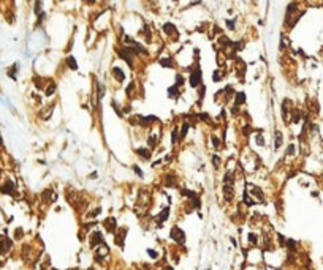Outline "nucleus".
Segmentation results:
<instances>
[{"label": "nucleus", "mask_w": 323, "mask_h": 270, "mask_svg": "<svg viewBox=\"0 0 323 270\" xmlns=\"http://www.w3.org/2000/svg\"><path fill=\"white\" fill-rule=\"evenodd\" d=\"M13 247H15V242H13V239L3 235V237H0V258H5V256H8L13 250Z\"/></svg>", "instance_id": "obj_1"}, {"label": "nucleus", "mask_w": 323, "mask_h": 270, "mask_svg": "<svg viewBox=\"0 0 323 270\" xmlns=\"http://www.w3.org/2000/svg\"><path fill=\"white\" fill-rule=\"evenodd\" d=\"M201 79H203V73H201L200 65H195L193 68H190V76H188V82L192 87L201 85Z\"/></svg>", "instance_id": "obj_2"}, {"label": "nucleus", "mask_w": 323, "mask_h": 270, "mask_svg": "<svg viewBox=\"0 0 323 270\" xmlns=\"http://www.w3.org/2000/svg\"><path fill=\"white\" fill-rule=\"evenodd\" d=\"M170 237H171V240L174 242V243H178V245H184L185 243V232L182 231L179 226H173L171 227Z\"/></svg>", "instance_id": "obj_3"}, {"label": "nucleus", "mask_w": 323, "mask_h": 270, "mask_svg": "<svg viewBox=\"0 0 323 270\" xmlns=\"http://www.w3.org/2000/svg\"><path fill=\"white\" fill-rule=\"evenodd\" d=\"M0 193L6 194V196H15L16 194V183L10 179H5L0 183Z\"/></svg>", "instance_id": "obj_4"}, {"label": "nucleus", "mask_w": 323, "mask_h": 270, "mask_svg": "<svg viewBox=\"0 0 323 270\" xmlns=\"http://www.w3.org/2000/svg\"><path fill=\"white\" fill-rule=\"evenodd\" d=\"M101 243H105V239H103V234L100 231H93L90 235H89V245L90 248L95 250L97 247H100Z\"/></svg>", "instance_id": "obj_5"}, {"label": "nucleus", "mask_w": 323, "mask_h": 270, "mask_svg": "<svg viewBox=\"0 0 323 270\" xmlns=\"http://www.w3.org/2000/svg\"><path fill=\"white\" fill-rule=\"evenodd\" d=\"M125 235H127V227H120V229H117V231H116L114 242H116L117 247L124 248V245H125Z\"/></svg>", "instance_id": "obj_6"}, {"label": "nucleus", "mask_w": 323, "mask_h": 270, "mask_svg": "<svg viewBox=\"0 0 323 270\" xmlns=\"http://www.w3.org/2000/svg\"><path fill=\"white\" fill-rule=\"evenodd\" d=\"M103 226H105V229H106V232H110V234H116V231H117V221H116V218L114 217H108L105 221H103Z\"/></svg>", "instance_id": "obj_7"}, {"label": "nucleus", "mask_w": 323, "mask_h": 270, "mask_svg": "<svg viewBox=\"0 0 323 270\" xmlns=\"http://www.w3.org/2000/svg\"><path fill=\"white\" fill-rule=\"evenodd\" d=\"M223 197H225V201L226 202H231L233 201V197H235V186L233 185H226V183H223Z\"/></svg>", "instance_id": "obj_8"}, {"label": "nucleus", "mask_w": 323, "mask_h": 270, "mask_svg": "<svg viewBox=\"0 0 323 270\" xmlns=\"http://www.w3.org/2000/svg\"><path fill=\"white\" fill-rule=\"evenodd\" d=\"M170 218V207H165L163 210H162L157 217H155V221H157V226H162L166 220Z\"/></svg>", "instance_id": "obj_9"}, {"label": "nucleus", "mask_w": 323, "mask_h": 270, "mask_svg": "<svg viewBox=\"0 0 323 270\" xmlns=\"http://www.w3.org/2000/svg\"><path fill=\"white\" fill-rule=\"evenodd\" d=\"M136 155L140 156V158H143V160H146V161H149L151 160V156H152V153H151V148L149 147H140V148H136Z\"/></svg>", "instance_id": "obj_10"}, {"label": "nucleus", "mask_w": 323, "mask_h": 270, "mask_svg": "<svg viewBox=\"0 0 323 270\" xmlns=\"http://www.w3.org/2000/svg\"><path fill=\"white\" fill-rule=\"evenodd\" d=\"M282 142H284V134H282L280 130H276L274 131V150H279Z\"/></svg>", "instance_id": "obj_11"}, {"label": "nucleus", "mask_w": 323, "mask_h": 270, "mask_svg": "<svg viewBox=\"0 0 323 270\" xmlns=\"http://www.w3.org/2000/svg\"><path fill=\"white\" fill-rule=\"evenodd\" d=\"M290 101L288 100H284L282 103V117H284V122H288V117H290V107H288Z\"/></svg>", "instance_id": "obj_12"}, {"label": "nucleus", "mask_w": 323, "mask_h": 270, "mask_svg": "<svg viewBox=\"0 0 323 270\" xmlns=\"http://www.w3.org/2000/svg\"><path fill=\"white\" fill-rule=\"evenodd\" d=\"M111 73H113V76L119 81V82H124V79H125V73L122 71L119 68V66H114V68L111 70Z\"/></svg>", "instance_id": "obj_13"}, {"label": "nucleus", "mask_w": 323, "mask_h": 270, "mask_svg": "<svg viewBox=\"0 0 323 270\" xmlns=\"http://www.w3.org/2000/svg\"><path fill=\"white\" fill-rule=\"evenodd\" d=\"M162 30H163L166 35H174V33H176V25L171 24V22H165L163 25H162Z\"/></svg>", "instance_id": "obj_14"}, {"label": "nucleus", "mask_w": 323, "mask_h": 270, "mask_svg": "<svg viewBox=\"0 0 323 270\" xmlns=\"http://www.w3.org/2000/svg\"><path fill=\"white\" fill-rule=\"evenodd\" d=\"M246 103V93L244 92H236L235 93V106H242Z\"/></svg>", "instance_id": "obj_15"}, {"label": "nucleus", "mask_w": 323, "mask_h": 270, "mask_svg": "<svg viewBox=\"0 0 323 270\" xmlns=\"http://www.w3.org/2000/svg\"><path fill=\"white\" fill-rule=\"evenodd\" d=\"M163 185L165 186H174L176 185V175H173V174H168V175H165L163 177Z\"/></svg>", "instance_id": "obj_16"}, {"label": "nucleus", "mask_w": 323, "mask_h": 270, "mask_svg": "<svg viewBox=\"0 0 323 270\" xmlns=\"http://www.w3.org/2000/svg\"><path fill=\"white\" fill-rule=\"evenodd\" d=\"M179 141H181V138H179V127H174L171 130V144L176 145Z\"/></svg>", "instance_id": "obj_17"}, {"label": "nucleus", "mask_w": 323, "mask_h": 270, "mask_svg": "<svg viewBox=\"0 0 323 270\" xmlns=\"http://www.w3.org/2000/svg\"><path fill=\"white\" fill-rule=\"evenodd\" d=\"M168 97L171 100H178V97H179V87L178 85H171L168 89Z\"/></svg>", "instance_id": "obj_18"}, {"label": "nucleus", "mask_w": 323, "mask_h": 270, "mask_svg": "<svg viewBox=\"0 0 323 270\" xmlns=\"http://www.w3.org/2000/svg\"><path fill=\"white\" fill-rule=\"evenodd\" d=\"M242 201H244V204H246L247 207H252V206L257 204V202H255V199H253L252 196H249L247 191H244V197H242Z\"/></svg>", "instance_id": "obj_19"}, {"label": "nucleus", "mask_w": 323, "mask_h": 270, "mask_svg": "<svg viewBox=\"0 0 323 270\" xmlns=\"http://www.w3.org/2000/svg\"><path fill=\"white\" fill-rule=\"evenodd\" d=\"M67 65H68V68L70 70H78V63H76V59L73 57V56H68L67 57Z\"/></svg>", "instance_id": "obj_20"}, {"label": "nucleus", "mask_w": 323, "mask_h": 270, "mask_svg": "<svg viewBox=\"0 0 323 270\" xmlns=\"http://www.w3.org/2000/svg\"><path fill=\"white\" fill-rule=\"evenodd\" d=\"M196 118L201 120V122H205V123H212V120H211V117L208 115V112H198V114H196Z\"/></svg>", "instance_id": "obj_21"}, {"label": "nucleus", "mask_w": 323, "mask_h": 270, "mask_svg": "<svg viewBox=\"0 0 323 270\" xmlns=\"http://www.w3.org/2000/svg\"><path fill=\"white\" fill-rule=\"evenodd\" d=\"M181 194L184 196V197H187V199H195V197H198V194L195 193V191H192V190H181Z\"/></svg>", "instance_id": "obj_22"}, {"label": "nucleus", "mask_w": 323, "mask_h": 270, "mask_svg": "<svg viewBox=\"0 0 323 270\" xmlns=\"http://www.w3.org/2000/svg\"><path fill=\"white\" fill-rule=\"evenodd\" d=\"M219 43H220V46H222V48H228V46H231V44H233V43H231V39L228 38V36H225V35H222V36H220Z\"/></svg>", "instance_id": "obj_23"}, {"label": "nucleus", "mask_w": 323, "mask_h": 270, "mask_svg": "<svg viewBox=\"0 0 323 270\" xmlns=\"http://www.w3.org/2000/svg\"><path fill=\"white\" fill-rule=\"evenodd\" d=\"M181 127H182V128H181V133H179V138H181V141H182V139L185 138L187 131H188V127H190V123H188V122H184Z\"/></svg>", "instance_id": "obj_24"}, {"label": "nucleus", "mask_w": 323, "mask_h": 270, "mask_svg": "<svg viewBox=\"0 0 323 270\" xmlns=\"http://www.w3.org/2000/svg\"><path fill=\"white\" fill-rule=\"evenodd\" d=\"M158 63L163 66V68H173V60L171 59H160Z\"/></svg>", "instance_id": "obj_25"}, {"label": "nucleus", "mask_w": 323, "mask_h": 270, "mask_svg": "<svg viewBox=\"0 0 323 270\" xmlns=\"http://www.w3.org/2000/svg\"><path fill=\"white\" fill-rule=\"evenodd\" d=\"M24 239V229L22 227H16L15 229V240H22Z\"/></svg>", "instance_id": "obj_26"}, {"label": "nucleus", "mask_w": 323, "mask_h": 270, "mask_svg": "<svg viewBox=\"0 0 323 270\" xmlns=\"http://www.w3.org/2000/svg\"><path fill=\"white\" fill-rule=\"evenodd\" d=\"M299 120H301V112H299L298 109H295V111L291 112V122H293V123H298Z\"/></svg>", "instance_id": "obj_27"}, {"label": "nucleus", "mask_w": 323, "mask_h": 270, "mask_svg": "<svg viewBox=\"0 0 323 270\" xmlns=\"http://www.w3.org/2000/svg\"><path fill=\"white\" fill-rule=\"evenodd\" d=\"M18 66H19V65H18V63H15V65H13V66H11V70H8V76H10L11 79H16V73H18Z\"/></svg>", "instance_id": "obj_28"}, {"label": "nucleus", "mask_w": 323, "mask_h": 270, "mask_svg": "<svg viewBox=\"0 0 323 270\" xmlns=\"http://www.w3.org/2000/svg\"><path fill=\"white\" fill-rule=\"evenodd\" d=\"M54 92H56V84H54V82H51V84H49V85L46 87L45 93H46V97H51V95H52Z\"/></svg>", "instance_id": "obj_29"}, {"label": "nucleus", "mask_w": 323, "mask_h": 270, "mask_svg": "<svg viewBox=\"0 0 323 270\" xmlns=\"http://www.w3.org/2000/svg\"><path fill=\"white\" fill-rule=\"evenodd\" d=\"M247 240H249V243H252V245H257L258 243V237H257V234H253V232H250L247 235Z\"/></svg>", "instance_id": "obj_30"}, {"label": "nucleus", "mask_w": 323, "mask_h": 270, "mask_svg": "<svg viewBox=\"0 0 323 270\" xmlns=\"http://www.w3.org/2000/svg\"><path fill=\"white\" fill-rule=\"evenodd\" d=\"M33 11H35V15H41V0H37L35 2V6H33Z\"/></svg>", "instance_id": "obj_31"}, {"label": "nucleus", "mask_w": 323, "mask_h": 270, "mask_svg": "<svg viewBox=\"0 0 323 270\" xmlns=\"http://www.w3.org/2000/svg\"><path fill=\"white\" fill-rule=\"evenodd\" d=\"M252 131H253V128H252L250 125H244V127H242V134H244L246 138L249 136V134H250Z\"/></svg>", "instance_id": "obj_32"}, {"label": "nucleus", "mask_w": 323, "mask_h": 270, "mask_svg": "<svg viewBox=\"0 0 323 270\" xmlns=\"http://www.w3.org/2000/svg\"><path fill=\"white\" fill-rule=\"evenodd\" d=\"M212 164H214V168H215V169H219V168H220V158H219L217 155H212Z\"/></svg>", "instance_id": "obj_33"}, {"label": "nucleus", "mask_w": 323, "mask_h": 270, "mask_svg": "<svg viewBox=\"0 0 323 270\" xmlns=\"http://www.w3.org/2000/svg\"><path fill=\"white\" fill-rule=\"evenodd\" d=\"M255 139H257V144H258L260 147H261V145H265V136L261 134V130H260V134H258V136L255 138Z\"/></svg>", "instance_id": "obj_34"}, {"label": "nucleus", "mask_w": 323, "mask_h": 270, "mask_svg": "<svg viewBox=\"0 0 323 270\" xmlns=\"http://www.w3.org/2000/svg\"><path fill=\"white\" fill-rule=\"evenodd\" d=\"M211 142H212L214 148H219V147H220V141H219L217 136H212V138H211Z\"/></svg>", "instance_id": "obj_35"}, {"label": "nucleus", "mask_w": 323, "mask_h": 270, "mask_svg": "<svg viewBox=\"0 0 323 270\" xmlns=\"http://www.w3.org/2000/svg\"><path fill=\"white\" fill-rule=\"evenodd\" d=\"M220 79H222L220 71H219V70H215V71H214V74H212V81H214V82H219Z\"/></svg>", "instance_id": "obj_36"}, {"label": "nucleus", "mask_w": 323, "mask_h": 270, "mask_svg": "<svg viewBox=\"0 0 323 270\" xmlns=\"http://www.w3.org/2000/svg\"><path fill=\"white\" fill-rule=\"evenodd\" d=\"M182 84H184V76H182V74H176V84H174V85L181 87Z\"/></svg>", "instance_id": "obj_37"}, {"label": "nucleus", "mask_w": 323, "mask_h": 270, "mask_svg": "<svg viewBox=\"0 0 323 270\" xmlns=\"http://www.w3.org/2000/svg\"><path fill=\"white\" fill-rule=\"evenodd\" d=\"M133 171H135V174H138V177H143V175H144V174H143V171L140 169V166H138V164H133Z\"/></svg>", "instance_id": "obj_38"}, {"label": "nucleus", "mask_w": 323, "mask_h": 270, "mask_svg": "<svg viewBox=\"0 0 323 270\" xmlns=\"http://www.w3.org/2000/svg\"><path fill=\"white\" fill-rule=\"evenodd\" d=\"M147 256H151L152 259H157L158 258V253L155 250H147Z\"/></svg>", "instance_id": "obj_39"}, {"label": "nucleus", "mask_w": 323, "mask_h": 270, "mask_svg": "<svg viewBox=\"0 0 323 270\" xmlns=\"http://www.w3.org/2000/svg\"><path fill=\"white\" fill-rule=\"evenodd\" d=\"M295 153V145L293 144H290L288 145V148H287V155H293Z\"/></svg>", "instance_id": "obj_40"}, {"label": "nucleus", "mask_w": 323, "mask_h": 270, "mask_svg": "<svg viewBox=\"0 0 323 270\" xmlns=\"http://www.w3.org/2000/svg\"><path fill=\"white\" fill-rule=\"evenodd\" d=\"M226 27L230 30H235V21H226Z\"/></svg>", "instance_id": "obj_41"}, {"label": "nucleus", "mask_w": 323, "mask_h": 270, "mask_svg": "<svg viewBox=\"0 0 323 270\" xmlns=\"http://www.w3.org/2000/svg\"><path fill=\"white\" fill-rule=\"evenodd\" d=\"M84 2H87V3H90V5H92V3H95V0H84Z\"/></svg>", "instance_id": "obj_42"}, {"label": "nucleus", "mask_w": 323, "mask_h": 270, "mask_svg": "<svg viewBox=\"0 0 323 270\" xmlns=\"http://www.w3.org/2000/svg\"><path fill=\"white\" fill-rule=\"evenodd\" d=\"M165 270H174V268H173V267H166Z\"/></svg>", "instance_id": "obj_43"}, {"label": "nucleus", "mask_w": 323, "mask_h": 270, "mask_svg": "<svg viewBox=\"0 0 323 270\" xmlns=\"http://www.w3.org/2000/svg\"><path fill=\"white\" fill-rule=\"evenodd\" d=\"M87 270H95V268H93V267H89V268H87Z\"/></svg>", "instance_id": "obj_44"}]
</instances>
